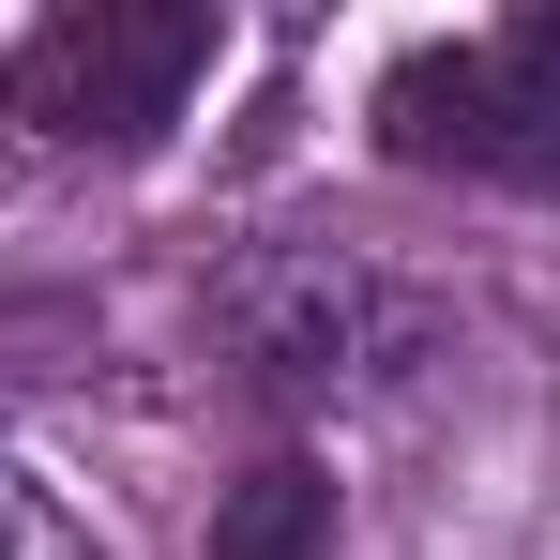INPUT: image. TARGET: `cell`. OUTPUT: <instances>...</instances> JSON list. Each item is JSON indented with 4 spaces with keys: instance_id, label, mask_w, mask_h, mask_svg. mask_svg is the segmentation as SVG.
Instances as JSON below:
<instances>
[{
    "instance_id": "6da1fadb",
    "label": "cell",
    "mask_w": 560,
    "mask_h": 560,
    "mask_svg": "<svg viewBox=\"0 0 560 560\" xmlns=\"http://www.w3.org/2000/svg\"><path fill=\"white\" fill-rule=\"evenodd\" d=\"M212 334H228V364L288 394V409H334V394H394V378L440 349V303L424 288H394L378 258L349 243H273V258H243V273L212 288Z\"/></svg>"
},
{
    "instance_id": "7a4b0ae2",
    "label": "cell",
    "mask_w": 560,
    "mask_h": 560,
    "mask_svg": "<svg viewBox=\"0 0 560 560\" xmlns=\"http://www.w3.org/2000/svg\"><path fill=\"white\" fill-rule=\"evenodd\" d=\"M378 152L394 167H469V183L560 197V0L485 15L455 46H409L378 77Z\"/></svg>"
},
{
    "instance_id": "3957f363",
    "label": "cell",
    "mask_w": 560,
    "mask_h": 560,
    "mask_svg": "<svg viewBox=\"0 0 560 560\" xmlns=\"http://www.w3.org/2000/svg\"><path fill=\"white\" fill-rule=\"evenodd\" d=\"M197 77H212V15L197 0H92V15H46L0 61V106L31 137H61V152H152Z\"/></svg>"
},
{
    "instance_id": "277c9868",
    "label": "cell",
    "mask_w": 560,
    "mask_h": 560,
    "mask_svg": "<svg viewBox=\"0 0 560 560\" xmlns=\"http://www.w3.org/2000/svg\"><path fill=\"white\" fill-rule=\"evenodd\" d=\"M212 560H334V469L318 455H258L212 500Z\"/></svg>"
},
{
    "instance_id": "5b68a950",
    "label": "cell",
    "mask_w": 560,
    "mask_h": 560,
    "mask_svg": "<svg viewBox=\"0 0 560 560\" xmlns=\"http://www.w3.org/2000/svg\"><path fill=\"white\" fill-rule=\"evenodd\" d=\"M0 560H92V546H77V530H61L31 485H0Z\"/></svg>"
}]
</instances>
